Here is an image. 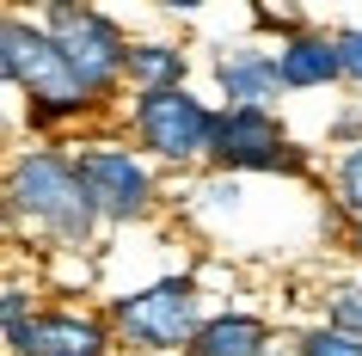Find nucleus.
Masks as SVG:
<instances>
[{
  "instance_id": "nucleus-15",
  "label": "nucleus",
  "mask_w": 362,
  "mask_h": 356,
  "mask_svg": "<svg viewBox=\"0 0 362 356\" xmlns=\"http://www.w3.org/2000/svg\"><path fill=\"white\" fill-rule=\"evenodd\" d=\"M325 326H338V332L362 338V289H356V282H344L338 295H332V307H325Z\"/></svg>"
},
{
  "instance_id": "nucleus-8",
  "label": "nucleus",
  "mask_w": 362,
  "mask_h": 356,
  "mask_svg": "<svg viewBox=\"0 0 362 356\" xmlns=\"http://www.w3.org/2000/svg\"><path fill=\"white\" fill-rule=\"evenodd\" d=\"M13 356H105L111 350V319L93 314H31L19 332H6Z\"/></svg>"
},
{
  "instance_id": "nucleus-10",
  "label": "nucleus",
  "mask_w": 362,
  "mask_h": 356,
  "mask_svg": "<svg viewBox=\"0 0 362 356\" xmlns=\"http://www.w3.org/2000/svg\"><path fill=\"white\" fill-rule=\"evenodd\" d=\"M215 80H221L228 105H264V98L288 93L283 62L270 56V50H228V56H215Z\"/></svg>"
},
{
  "instance_id": "nucleus-18",
  "label": "nucleus",
  "mask_w": 362,
  "mask_h": 356,
  "mask_svg": "<svg viewBox=\"0 0 362 356\" xmlns=\"http://www.w3.org/2000/svg\"><path fill=\"white\" fill-rule=\"evenodd\" d=\"M350 252H356V258H362V222L350 227Z\"/></svg>"
},
{
  "instance_id": "nucleus-17",
  "label": "nucleus",
  "mask_w": 362,
  "mask_h": 356,
  "mask_svg": "<svg viewBox=\"0 0 362 356\" xmlns=\"http://www.w3.org/2000/svg\"><path fill=\"white\" fill-rule=\"evenodd\" d=\"M0 314H6V332H19L25 319H31V301H25V282H6V295H0Z\"/></svg>"
},
{
  "instance_id": "nucleus-4",
  "label": "nucleus",
  "mask_w": 362,
  "mask_h": 356,
  "mask_svg": "<svg viewBox=\"0 0 362 356\" xmlns=\"http://www.w3.org/2000/svg\"><path fill=\"white\" fill-rule=\"evenodd\" d=\"M215 123H221V111H209L191 86H172V93H135V105H129L135 142H141L153 160H172V166L209 160V154H215Z\"/></svg>"
},
{
  "instance_id": "nucleus-11",
  "label": "nucleus",
  "mask_w": 362,
  "mask_h": 356,
  "mask_svg": "<svg viewBox=\"0 0 362 356\" xmlns=\"http://www.w3.org/2000/svg\"><path fill=\"white\" fill-rule=\"evenodd\" d=\"M270 344L276 338H270V326L258 314H215L185 356H264Z\"/></svg>"
},
{
  "instance_id": "nucleus-12",
  "label": "nucleus",
  "mask_w": 362,
  "mask_h": 356,
  "mask_svg": "<svg viewBox=\"0 0 362 356\" xmlns=\"http://www.w3.org/2000/svg\"><path fill=\"white\" fill-rule=\"evenodd\" d=\"M129 80H135V93H172V86H185V50L178 43H135Z\"/></svg>"
},
{
  "instance_id": "nucleus-16",
  "label": "nucleus",
  "mask_w": 362,
  "mask_h": 356,
  "mask_svg": "<svg viewBox=\"0 0 362 356\" xmlns=\"http://www.w3.org/2000/svg\"><path fill=\"white\" fill-rule=\"evenodd\" d=\"M338 50H344V80L362 86V25H344V31H338Z\"/></svg>"
},
{
  "instance_id": "nucleus-1",
  "label": "nucleus",
  "mask_w": 362,
  "mask_h": 356,
  "mask_svg": "<svg viewBox=\"0 0 362 356\" xmlns=\"http://www.w3.org/2000/svg\"><path fill=\"white\" fill-rule=\"evenodd\" d=\"M0 68H6V86L13 93L31 98V117L37 123H80V117L105 111V98L80 80V68L49 38L43 19H25V13H6L0 19Z\"/></svg>"
},
{
  "instance_id": "nucleus-13",
  "label": "nucleus",
  "mask_w": 362,
  "mask_h": 356,
  "mask_svg": "<svg viewBox=\"0 0 362 356\" xmlns=\"http://www.w3.org/2000/svg\"><path fill=\"white\" fill-rule=\"evenodd\" d=\"M332 190H338V203L362 222V142H350V148L338 154V166H332Z\"/></svg>"
},
{
  "instance_id": "nucleus-2",
  "label": "nucleus",
  "mask_w": 362,
  "mask_h": 356,
  "mask_svg": "<svg viewBox=\"0 0 362 356\" xmlns=\"http://www.w3.org/2000/svg\"><path fill=\"white\" fill-rule=\"evenodd\" d=\"M6 222H31L56 246H86L93 227L105 222L93 190L80 178V160L62 148H31L6 172Z\"/></svg>"
},
{
  "instance_id": "nucleus-3",
  "label": "nucleus",
  "mask_w": 362,
  "mask_h": 356,
  "mask_svg": "<svg viewBox=\"0 0 362 356\" xmlns=\"http://www.w3.org/2000/svg\"><path fill=\"white\" fill-rule=\"evenodd\" d=\"M203 326L209 319H203V295H197L191 277H166V282H148V289L111 301V332L148 356L191 350Z\"/></svg>"
},
{
  "instance_id": "nucleus-6",
  "label": "nucleus",
  "mask_w": 362,
  "mask_h": 356,
  "mask_svg": "<svg viewBox=\"0 0 362 356\" xmlns=\"http://www.w3.org/2000/svg\"><path fill=\"white\" fill-rule=\"evenodd\" d=\"M215 166L228 172H307V148L288 142L270 105H228L215 123Z\"/></svg>"
},
{
  "instance_id": "nucleus-7",
  "label": "nucleus",
  "mask_w": 362,
  "mask_h": 356,
  "mask_svg": "<svg viewBox=\"0 0 362 356\" xmlns=\"http://www.w3.org/2000/svg\"><path fill=\"white\" fill-rule=\"evenodd\" d=\"M80 178L93 190V203L105 222H141L153 209V172L148 160L135 148H117V142H93V148H80Z\"/></svg>"
},
{
  "instance_id": "nucleus-9",
  "label": "nucleus",
  "mask_w": 362,
  "mask_h": 356,
  "mask_svg": "<svg viewBox=\"0 0 362 356\" xmlns=\"http://www.w3.org/2000/svg\"><path fill=\"white\" fill-rule=\"evenodd\" d=\"M276 62H283V86L288 93H307V86H332L344 80V50H338V31H295V38L276 43Z\"/></svg>"
},
{
  "instance_id": "nucleus-14",
  "label": "nucleus",
  "mask_w": 362,
  "mask_h": 356,
  "mask_svg": "<svg viewBox=\"0 0 362 356\" xmlns=\"http://www.w3.org/2000/svg\"><path fill=\"white\" fill-rule=\"evenodd\" d=\"M295 350H301V356H362V338L338 332V326H313Z\"/></svg>"
},
{
  "instance_id": "nucleus-5",
  "label": "nucleus",
  "mask_w": 362,
  "mask_h": 356,
  "mask_svg": "<svg viewBox=\"0 0 362 356\" xmlns=\"http://www.w3.org/2000/svg\"><path fill=\"white\" fill-rule=\"evenodd\" d=\"M43 25H49V38L68 50V62L80 68V80H86L98 98H117V86L129 80V56H135V43L123 38V25H117L111 13H98V6H80V0H56V6L43 13Z\"/></svg>"
}]
</instances>
